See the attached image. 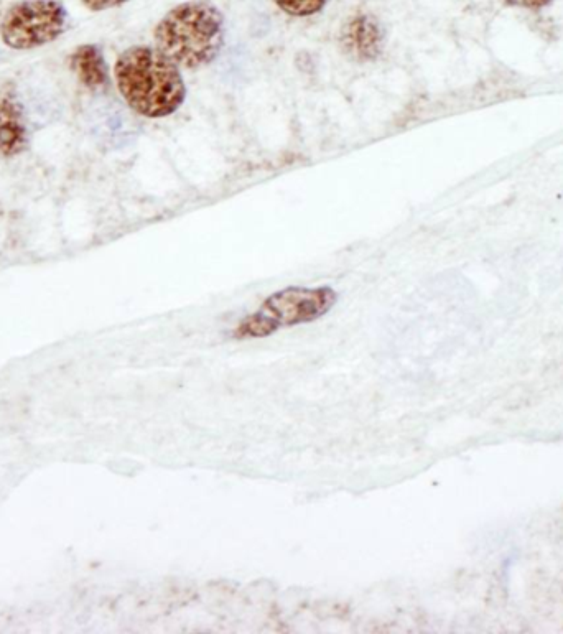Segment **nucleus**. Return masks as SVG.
I'll return each mask as SVG.
<instances>
[{"label":"nucleus","mask_w":563,"mask_h":634,"mask_svg":"<svg viewBox=\"0 0 563 634\" xmlns=\"http://www.w3.org/2000/svg\"><path fill=\"white\" fill-rule=\"evenodd\" d=\"M114 78L127 106L147 119L172 116L187 99L182 71L155 47L124 50L117 56Z\"/></svg>","instance_id":"f257e3e1"},{"label":"nucleus","mask_w":563,"mask_h":634,"mask_svg":"<svg viewBox=\"0 0 563 634\" xmlns=\"http://www.w3.org/2000/svg\"><path fill=\"white\" fill-rule=\"evenodd\" d=\"M224 42V15L210 0H188L175 5L154 30L155 48L185 70L211 65Z\"/></svg>","instance_id":"f03ea898"},{"label":"nucleus","mask_w":563,"mask_h":634,"mask_svg":"<svg viewBox=\"0 0 563 634\" xmlns=\"http://www.w3.org/2000/svg\"><path fill=\"white\" fill-rule=\"evenodd\" d=\"M338 302V292L323 287H287L267 297L256 312L247 315L234 328L236 340H259L284 328L317 322L331 312Z\"/></svg>","instance_id":"7ed1b4c3"},{"label":"nucleus","mask_w":563,"mask_h":634,"mask_svg":"<svg viewBox=\"0 0 563 634\" xmlns=\"http://www.w3.org/2000/svg\"><path fill=\"white\" fill-rule=\"evenodd\" d=\"M68 10L58 0H22L5 12L0 38L12 50H35L66 32Z\"/></svg>","instance_id":"20e7f679"},{"label":"nucleus","mask_w":563,"mask_h":634,"mask_svg":"<svg viewBox=\"0 0 563 634\" xmlns=\"http://www.w3.org/2000/svg\"><path fill=\"white\" fill-rule=\"evenodd\" d=\"M384 28L373 15H354L341 32V47L356 61H373L384 50Z\"/></svg>","instance_id":"39448f33"},{"label":"nucleus","mask_w":563,"mask_h":634,"mask_svg":"<svg viewBox=\"0 0 563 634\" xmlns=\"http://www.w3.org/2000/svg\"><path fill=\"white\" fill-rule=\"evenodd\" d=\"M24 111L14 94H0V155L15 157L27 149Z\"/></svg>","instance_id":"423d86ee"},{"label":"nucleus","mask_w":563,"mask_h":634,"mask_svg":"<svg viewBox=\"0 0 563 634\" xmlns=\"http://www.w3.org/2000/svg\"><path fill=\"white\" fill-rule=\"evenodd\" d=\"M71 68L89 89L104 88L109 83L108 63L98 45H81L71 55Z\"/></svg>","instance_id":"0eeeda50"},{"label":"nucleus","mask_w":563,"mask_h":634,"mask_svg":"<svg viewBox=\"0 0 563 634\" xmlns=\"http://www.w3.org/2000/svg\"><path fill=\"white\" fill-rule=\"evenodd\" d=\"M274 4L290 17L305 19V17L320 14L328 4V0H274Z\"/></svg>","instance_id":"6e6552de"},{"label":"nucleus","mask_w":563,"mask_h":634,"mask_svg":"<svg viewBox=\"0 0 563 634\" xmlns=\"http://www.w3.org/2000/svg\"><path fill=\"white\" fill-rule=\"evenodd\" d=\"M131 0H81V4L91 12H104V10L116 9L127 4Z\"/></svg>","instance_id":"1a4fd4ad"},{"label":"nucleus","mask_w":563,"mask_h":634,"mask_svg":"<svg viewBox=\"0 0 563 634\" xmlns=\"http://www.w3.org/2000/svg\"><path fill=\"white\" fill-rule=\"evenodd\" d=\"M554 0H506V4L514 7H526V9H542L545 5L552 4Z\"/></svg>","instance_id":"9d476101"}]
</instances>
